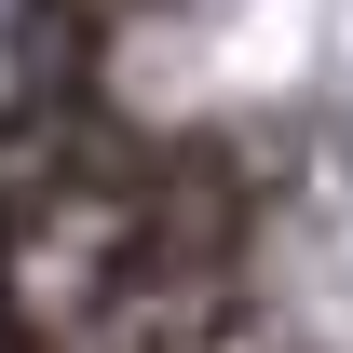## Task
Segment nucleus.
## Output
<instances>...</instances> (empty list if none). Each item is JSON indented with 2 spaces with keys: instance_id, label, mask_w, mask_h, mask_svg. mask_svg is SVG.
<instances>
[{
  "instance_id": "1",
  "label": "nucleus",
  "mask_w": 353,
  "mask_h": 353,
  "mask_svg": "<svg viewBox=\"0 0 353 353\" xmlns=\"http://www.w3.org/2000/svg\"><path fill=\"white\" fill-rule=\"evenodd\" d=\"M0 353H41V312H28V285H14V259H0Z\"/></svg>"
}]
</instances>
